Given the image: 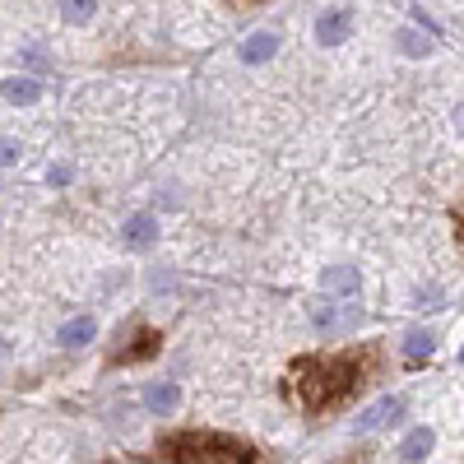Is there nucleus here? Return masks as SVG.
Here are the masks:
<instances>
[{
	"label": "nucleus",
	"mask_w": 464,
	"mask_h": 464,
	"mask_svg": "<svg viewBox=\"0 0 464 464\" xmlns=\"http://www.w3.org/2000/svg\"><path fill=\"white\" fill-rule=\"evenodd\" d=\"M385 376V348L376 339L321 348V353H297L284 372V395L306 418H334L353 409L372 385Z\"/></svg>",
	"instance_id": "1"
},
{
	"label": "nucleus",
	"mask_w": 464,
	"mask_h": 464,
	"mask_svg": "<svg viewBox=\"0 0 464 464\" xmlns=\"http://www.w3.org/2000/svg\"><path fill=\"white\" fill-rule=\"evenodd\" d=\"M65 10H70V19H84L93 10V0H65Z\"/></svg>",
	"instance_id": "9"
},
{
	"label": "nucleus",
	"mask_w": 464,
	"mask_h": 464,
	"mask_svg": "<svg viewBox=\"0 0 464 464\" xmlns=\"http://www.w3.org/2000/svg\"><path fill=\"white\" fill-rule=\"evenodd\" d=\"M14 159H19V149H14V144H0V168L14 163Z\"/></svg>",
	"instance_id": "11"
},
{
	"label": "nucleus",
	"mask_w": 464,
	"mask_h": 464,
	"mask_svg": "<svg viewBox=\"0 0 464 464\" xmlns=\"http://www.w3.org/2000/svg\"><path fill=\"white\" fill-rule=\"evenodd\" d=\"M130 237H135V242L149 237V218H135V223H130Z\"/></svg>",
	"instance_id": "10"
},
{
	"label": "nucleus",
	"mask_w": 464,
	"mask_h": 464,
	"mask_svg": "<svg viewBox=\"0 0 464 464\" xmlns=\"http://www.w3.org/2000/svg\"><path fill=\"white\" fill-rule=\"evenodd\" d=\"M5 98H10V102H33V98H37V84H33V80H10V84H5Z\"/></svg>",
	"instance_id": "6"
},
{
	"label": "nucleus",
	"mask_w": 464,
	"mask_h": 464,
	"mask_svg": "<svg viewBox=\"0 0 464 464\" xmlns=\"http://www.w3.org/2000/svg\"><path fill=\"white\" fill-rule=\"evenodd\" d=\"M163 353V330L159 325H130V334L116 343V353L107 358V367H144Z\"/></svg>",
	"instance_id": "3"
},
{
	"label": "nucleus",
	"mask_w": 464,
	"mask_h": 464,
	"mask_svg": "<svg viewBox=\"0 0 464 464\" xmlns=\"http://www.w3.org/2000/svg\"><path fill=\"white\" fill-rule=\"evenodd\" d=\"M153 459L163 464H256L265 459L256 441L214 432V428H172L153 441Z\"/></svg>",
	"instance_id": "2"
},
{
	"label": "nucleus",
	"mask_w": 464,
	"mask_h": 464,
	"mask_svg": "<svg viewBox=\"0 0 464 464\" xmlns=\"http://www.w3.org/2000/svg\"><path fill=\"white\" fill-rule=\"evenodd\" d=\"M232 5H260V0H232Z\"/></svg>",
	"instance_id": "12"
},
{
	"label": "nucleus",
	"mask_w": 464,
	"mask_h": 464,
	"mask_svg": "<svg viewBox=\"0 0 464 464\" xmlns=\"http://www.w3.org/2000/svg\"><path fill=\"white\" fill-rule=\"evenodd\" d=\"M343 28H348V19H343V14H325V19H321V43L330 47V43H334V37L343 33Z\"/></svg>",
	"instance_id": "7"
},
{
	"label": "nucleus",
	"mask_w": 464,
	"mask_h": 464,
	"mask_svg": "<svg viewBox=\"0 0 464 464\" xmlns=\"http://www.w3.org/2000/svg\"><path fill=\"white\" fill-rule=\"evenodd\" d=\"M149 404H153V409H172V404H177V391H172V385H163V391L149 395Z\"/></svg>",
	"instance_id": "8"
},
{
	"label": "nucleus",
	"mask_w": 464,
	"mask_h": 464,
	"mask_svg": "<svg viewBox=\"0 0 464 464\" xmlns=\"http://www.w3.org/2000/svg\"><path fill=\"white\" fill-rule=\"evenodd\" d=\"M275 47H279V37H275V33H251V37H246V47H242V61H246V65H260Z\"/></svg>",
	"instance_id": "4"
},
{
	"label": "nucleus",
	"mask_w": 464,
	"mask_h": 464,
	"mask_svg": "<svg viewBox=\"0 0 464 464\" xmlns=\"http://www.w3.org/2000/svg\"><path fill=\"white\" fill-rule=\"evenodd\" d=\"M80 339H93V321L84 316V321H70L65 330H61V343H80Z\"/></svg>",
	"instance_id": "5"
}]
</instances>
